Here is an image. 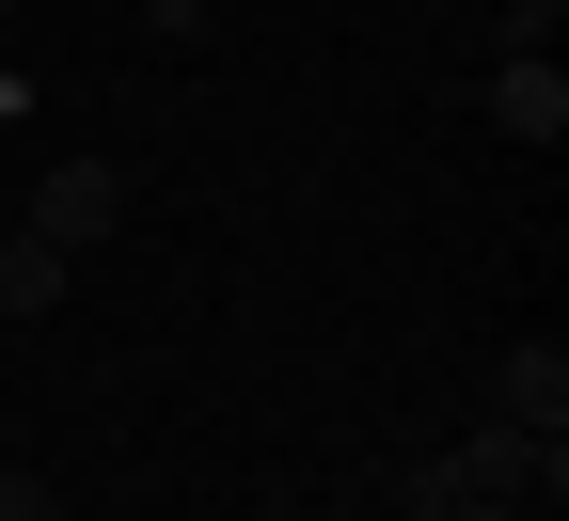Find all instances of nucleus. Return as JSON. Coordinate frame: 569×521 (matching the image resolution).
I'll use <instances>...</instances> for the list:
<instances>
[{
  "label": "nucleus",
  "instance_id": "nucleus-1",
  "mask_svg": "<svg viewBox=\"0 0 569 521\" xmlns=\"http://www.w3.org/2000/svg\"><path fill=\"white\" fill-rule=\"evenodd\" d=\"M17 238H48L63 269H80V253H111V238H127V174H111V159H48V174H32V221H17Z\"/></svg>",
  "mask_w": 569,
  "mask_h": 521
},
{
  "label": "nucleus",
  "instance_id": "nucleus-5",
  "mask_svg": "<svg viewBox=\"0 0 569 521\" xmlns=\"http://www.w3.org/2000/svg\"><path fill=\"white\" fill-rule=\"evenodd\" d=\"M142 17H159V48H206V32H222V0H142Z\"/></svg>",
  "mask_w": 569,
  "mask_h": 521
},
{
  "label": "nucleus",
  "instance_id": "nucleus-3",
  "mask_svg": "<svg viewBox=\"0 0 569 521\" xmlns=\"http://www.w3.org/2000/svg\"><path fill=\"white\" fill-rule=\"evenodd\" d=\"M490 127H507V142H569V80H553V48H507V63H490Z\"/></svg>",
  "mask_w": 569,
  "mask_h": 521
},
{
  "label": "nucleus",
  "instance_id": "nucleus-6",
  "mask_svg": "<svg viewBox=\"0 0 569 521\" xmlns=\"http://www.w3.org/2000/svg\"><path fill=\"white\" fill-rule=\"evenodd\" d=\"M0 521H63V490H48V474H17V459H0Z\"/></svg>",
  "mask_w": 569,
  "mask_h": 521
},
{
  "label": "nucleus",
  "instance_id": "nucleus-2",
  "mask_svg": "<svg viewBox=\"0 0 569 521\" xmlns=\"http://www.w3.org/2000/svg\"><path fill=\"white\" fill-rule=\"evenodd\" d=\"M490 427H522V442H569V348L522 332L507 363H490Z\"/></svg>",
  "mask_w": 569,
  "mask_h": 521
},
{
  "label": "nucleus",
  "instance_id": "nucleus-7",
  "mask_svg": "<svg viewBox=\"0 0 569 521\" xmlns=\"http://www.w3.org/2000/svg\"><path fill=\"white\" fill-rule=\"evenodd\" d=\"M507 17H522V48H538V32H553V17H569V0H507Z\"/></svg>",
  "mask_w": 569,
  "mask_h": 521
},
{
  "label": "nucleus",
  "instance_id": "nucleus-4",
  "mask_svg": "<svg viewBox=\"0 0 569 521\" xmlns=\"http://www.w3.org/2000/svg\"><path fill=\"white\" fill-rule=\"evenodd\" d=\"M63 284H80V269H63L48 238H0V317H48V301H63Z\"/></svg>",
  "mask_w": 569,
  "mask_h": 521
},
{
  "label": "nucleus",
  "instance_id": "nucleus-8",
  "mask_svg": "<svg viewBox=\"0 0 569 521\" xmlns=\"http://www.w3.org/2000/svg\"><path fill=\"white\" fill-rule=\"evenodd\" d=\"M0 17H17V0H0Z\"/></svg>",
  "mask_w": 569,
  "mask_h": 521
}]
</instances>
